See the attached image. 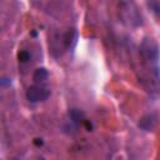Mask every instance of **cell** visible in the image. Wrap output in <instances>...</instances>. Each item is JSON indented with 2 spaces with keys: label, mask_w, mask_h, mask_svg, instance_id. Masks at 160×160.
I'll return each instance as SVG.
<instances>
[{
  "label": "cell",
  "mask_w": 160,
  "mask_h": 160,
  "mask_svg": "<svg viewBox=\"0 0 160 160\" xmlns=\"http://www.w3.org/2000/svg\"><path fill=\"white\" fill-rule=\"evenodd\" d=\"M140 56L146 70L155 79L156 82L160 81V49L158 42L152 38H144L140 42Z\"/></svg>",
  "instance_id": "cell-1"
},
{
  "label": "cell",
  "mask_w": 160,
  "mask_h": 160,
  "mask_svg": "<svg viewBox=\"0 0 160 160\" xmlns=\"http://www.w3.org/2000/svg\"><path fill=\"white\" fill-rule=\"evenodd\" d=\"M118 9H119V18L125 25L138 28L144 24V16L135 2L121 1Z\"/></svg>",
  "instance_id": "cell-2"
},
{
  "label": "cell",
  "mask_w": 160,
  "mask_h": 160,
  "mask_svg": "<svg viewBox=\"0 0 160 160\" xmlns=\"http://www.w3.org/2000/svg\"><path fill=\"white\" fill-rule=\"evenodd\" d=\"M50 96V90L40 85H32L26 90V99L31 102L45 101Z\"/></svg>",
  "instance_id": "cell-3"
},
{
  "label": "cell",
  "mask_w": 160,
  "mask_h": 160,
  "mask_svg": "<svg viewBox=\"0 0 160 160\" xmlns=\"http://www.w3.org/2000/svg\"><path fill=\"white\" fill-rule=\"evenodd\" d=\"M155 124H156V118H155L154 115H151V114H150V115L144 116V118L140 120L139 126H140L141 129H144L145 131H150V130H152V129H154Z\"/></svg>",
  "instance_id": "cell-4"
},
{
  "label": "cell",
  "mask_w": 160,
  "mask_h": 160,
  "mask_svg": "<svg viewBox=\"0 0 160 160\" xmlns=\"http://www.w3.org/2000/svg\"><path fill=\"white\" fill-rule=\"evenodd\" d=\"M48 76H49L48 70L45 68H39V69L35 70V72L32 75V79H34L35 82H42L48 79Z\"/></svg>",
  "instance_id": "cell-5"
},
{
  "label": "cell",
  "mask_w": 160,
  "mask_h": 160,
  "mask_svg": "<svg viewBox=\"0 0 160 160\" xmlns=\"http://www.w3.org/2000/svg\"><path fill=\"white\" fill-rule=\"evenodd\" d=\"M69 116H70L71 121L75 122V124H80V121L84 119V114H82L81 111H79L78 109H72V110L69 112Z\"/></svg>",
  "instance_id": "cell-6"
},
{
  "label": "cell",
  "mask_w": 160,
  "mask_h": 160,
  "mask_svg": "<svg viewBox=\"0 0 160 160\" xmlns=\"http://www.w3.org/2000/svg\"><path fill=\"white\" fill-rule=\"evenodd\" d=\"M29 58H30V54L26 52V51H21V52L19 54V59H20L21 61H28Z\"/></svg>",
  "instance_id": "cell-7"
},
{
  "label": "cell",
  "mask_w": 160,
  "mask_h": 160,
  "mask_svg": "<svg viewBox=\"0 0 160 160\" xmlns=\"http://www.w3.org/2000/svg\"><path fill=\"white\" fill-rule=\"evenodd\" d=\"M15 160H18V159H15Z\"/></svg>",
  "instance_id": "cell-8"
}]
</instances>
